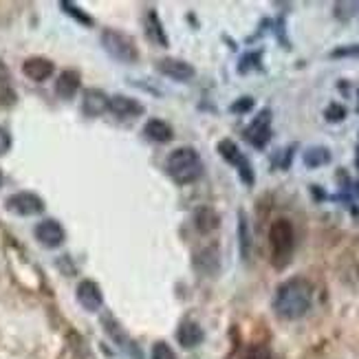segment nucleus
Wrapping results in <instances>:
<instances>
[{"label": "nucleus", "instance_id": "473e14b6", "mask_svg": "<svg viewBox=\"0 0 359 359\" xmlns=\"http://www.w3.org/2000/svg\"><path fill=\"white\" fill-rule=\"evenodd\" d=\"M357 192H359V183H357Z\"/></svg>", "mask_w": 359, "mask_h": 359}, {"label": "nucleus", "instance_id": "5701e85b", "mask_svg": "<svg viewBox=\"0 0 359 359\" xmlns=\"http://www.w3.org/2000/svg\"><path fill=\"white\" fill-rule=\"evenodd\" d=\"M15 104V90L11 82H0V106H13Z\"/></svg>", "mask_w": 359, "mask_h": 359}, {"label": "nucleus", "instance_id": "9d476101", "mask_svg": "<svg viewBox=\"0 0 359 359\" xmlns=\"http://www.w3.org/2000/svg\"><path fill=\"white\" fill-rule=\"evenodd\" d=\"M77 302H80L86 311H90V313L100 311L104 304V295H102L100 285L93 283V280H82V283L77 285Z\"/></svg>", "mask_w": 359, "mask_h": 359}, {"label": "nucleus", "instance_id": "c756f323", "mask_svg": "<svg viewBox=\"0 0 359 359\" xmlns=\"http://www.w3.org/2000/svg\"><path fill=\"white\" fill-rule=\"evenodd\" d=\"M258 60H260V53H249V55H245V57L241 60V67H238V71H241V73H247L249 69L254 67L252 62H258Z\"/></svg>", "mask_w": 359, "mask_h": 359}, {"label": "nucleus", "instance_id": "423d86ee", "mask_svg": "<svg viewBox=\"0 0 359 359\" xmlns=\"http://www.w3.org/2000/svg\"><path fill=\"white\" fill-rule=\"evenodd\" d=\"M245 139L258 150H262L269 144V139H271V111L269 108L260 111L258 117L249 123L247 130H245Z\"/></svg>", "mask_w": 359, "mask_h": 359}, {"label": "nucleus", "instance_id": "f3484780", "mask_svg": "<svg viewBox=\"0 0 359 359\" xmlns=\"http://www.w3.org/2000/svg\"><path fill=\"white\" fill-rule=\"evenodd\" d=\"M146 31H148V38H150L154 44L168 46V36H165L163 25H161V20H159V13H157V11H148V15H146Z\"/></svg>", "mask_w": 359, "mask_h": 359}, {"label": "nucleus", "instance_id": "a211bd4d", "mask_svg": "<svg viewBox=\"0 0 359 359\" xmlns=\"http://www.w3.org/2000/svg\"><path fill=\"white\" fill-rule=\"evenodd\" d=\"M194 223L201 233H210L218 227V214L212 208H198L194 214Z\"/></svg>", "mask_w": 359, "mask_h": 359}, {"label": "nucleus", "instance_id": "20e7f679", "mask_svg": "<svg viewBox=\"0 0 359 359\" xmlns=\"http://www.w3.org/2000/svg\"><path fill=\"white\" fill-rule=\"evenodd\" d=\"M102 44L106 53L123 62V65H133V62L139 60V51L135 46V40L126 34H121L117 29H106L102 34Z\"/></svg>", "mask_w": 359, "mask_h": 359}, {"label": "nucleus", "instance_id": "9b49d317", "mask_svg": "<svg viewBox=\"0 0 359 359\" xmlns=\"http://www.w3.org/2000/svg\"><path fill=\"white\" fill-rule=\"evenodd\" d=\"M108 104H111V97H108L104 90L86 88L82 95V113L86 117H100L108 111Z\"/></svg>", "mask_w": 359, "mask_h": 359}, {"label": "nucleus", "instance_id": "393cba45", "mask_svg": "<svg viewBox=\"0 0 359 359\" xmlns=\"http://www.w3.org/2000/svg\"><path fill=\"white\" fill-rule=\"evenodd\" d=\"M243 359H271V353L267 346L256 344V346H249L247 353L243 355Z\"/></svg>", "mask_w": 359, "mask_h": 359}, {"label": "nucleus", "instance_id": "2eb2a0df", "mask_svg": "<svg viewBox=\"0 0 359 359\" xmlns=\"http://www.w3.org/2000/svg\"><path fill=\"white\" fill-rule=\"evenodd\" d=\"M203 337H205V333H203V329L196 324V322H183L179 326V333H177V339H179V344L183 348H196Z\"/></svg>", "mask_w": 359, "mask_h": 359}, {"label": "nucleus", "instance_id": "c85d7f7f", "mask_svg": "<svg viewBox=\"0 0 359 359\" xmlns=\"http://www.w3.org/2000/svg\"><path fill=\"white\" fill-rule=\"evenodd\" d=\"M9 148H11V135H9L7 128L0 126V157H3V154H7Z\"/></svg>", "mask_w": 359, "mask_h": 359}, {"label": "nucleus", "instance_id": "412c9836", "mask_svg": "<svg viewBox=\"0 0 359 359\" xmlns=\"http://www.w3.org/2000/svg\"><path fill=\"white\" fill-rule=\"evenodd\" d=\"M201 262H205V267L201 269V273L210 276V267H208V264H212V269L218 271V252H216V247H208V249H203L201 254H196V258H194V267H198Z\"/></svg>", "mask_w": 359, "mask_h": 359}, {"label": "nucleus", "instance_id": "f8f14e48", "mask_svg": "<svg viewBox=\"0 0 359 359\" xmlns=\"http://www.w3.org/2000/svg\"><path fill=\"white\" fill-rule=\"evenodd\" d=\"M53 71H55L53 62L46 60V57H29V60H25V65H22V73L29 77L31 82L49 80V77L53 75Z\"/></svg>", "mask_w": 359, "mask_h": 359}, {"label": "nucleus", "instance_id": "f257e3e1", "mask_svg": "<svg viewBox=\"0 0 359 359\" xmlns=\"http://www.w3.org/2000/svg\"><path fill=\"white\" fill-rule=\"evenodd\" d=\"M313 302V287L304 278H291L276 291L273 311L283 320H300Z\"/></svg>", "mask_w": 359, "mask_h": 359}, {"label": "nucleus", "instance_id": "a878e982", "mask_svg": "<svg viewBox=\"0 0 359 359\" xmlns=\"http://www.w3.org/2000/svg\"><path fill=\"white\" fill-rule=\"evenodd\" d=\"M324 117L329 121H341L346 117V108L341 104H329V108L324 111Z\"/></svg>", "mask_w": 359, "mask_h": 359}, {"label": "nucleus", "instance_id": "dca6fc26", "mask_svg": "<svg viewBox=\"0 0 359 359\" xmlns=\"http://www.w3.org/2000/svg\"><path fill=\"white\" fill-rule=\"evenodd\" d=\"M144 135L154 144H165L172 139V128H170V123H165L163 119H150L144 126Z\"/></svg>", "mask_w": 359, "mask_h": 359}, {"label": "nucleus", "instance_id": "f03ea898", "mask_svg": "<svg viewBox=\"0 0 359 359\" xmlns=\"http://www.w3.org/2000/svg\"><path fill=\"white\" fill-rule=\"evenodd\" d=\"M165 170L175 183L187 185V183H194L196 179H201L203 161L194 148H177L175 152H170V157L165 161Z\"/></svg>", "mask_w": 359, "mask_h": 359}, {"label": "nucleus", "instance_id": "0eeeda50", "mask_svg": "<svg viewBox=\"0 0 359 359\" xmlns=\"http://www.w3.org/2000/svg\"><path fill=\"white\" fill-rule=\"evenodd\" d=\"M5 205L15 216H38L44 212V201L34 192H15L7 198Z\"/></svg>", "mask_w": 359, "mask_h": 359}, {"label": "nucleus", "instance_id": "ddd939ff", "mask_svg": "<svg viewBox=\"0 0 359 359\" xmlns=\"http://www.w3.org/2000/svg\"><path fill=\"white\" fill-rule=\"evenodd\" d=\"M108 111H111L115 117L130 119V117H137V115H144V106L139 104L137 100H133V97L115 95V97H111V104H108Z\"/></svg>", "mask_w": 359, "mask_h": 359}, {"label": "nucleus", "instance_id": "bb28decb", "mask_svg": "<svg viewBox=\"0 0 359 359\" xmlns=\"http://www.w3.org/2000/svg\"><path fill=\"white\" fill-rule=\"evenodd\" d=\"M254 108V100L252 97H241L238 102H233L231 106H229V111L231 113H236V115H245V113H249Z\"/></svg>", "mask_w": 359, "mask_h": 359}, {"label": "nucleus", "instance_id": "6e6552de", "mask_svg": "<svg viewBox=\"0 0 359 359\" xmlns=\"http://www.w3.org/2000/svg\"><path fill=\"white\" fill-rule=\"evenodd\" d=\"M65 227H62L55 218H46V221L36 225V238L42 247L46 249H55L65 243Z\"/></svg>", "mask_w": 359, "mask_h": 359}, {"label": "nucleus", "instance_id": "7c9ffc66", "mask_svg": "<svg viewBox=\"0 0 359 359\" xmlns=\"http://www.w3.org/2000/svg\"><path fill=\"white\" fill-rule=\"evenodd\" d=\"M0 82H11V75H9V69L3 60H0Z\"/></svg>", "mask_w": 359, "mask_h": 359}, {"label": "nucleus", "instance_id": "aec40b11", "mask_svg": "<svg viewBox=\"0 0 359 359\" xmlns=\"http://www.w3.org/2000/svg\"><path fill=\"white\" fill-rule=\"evenodd\" d=\"M329 161H331V152H329V148L318 146V148H309V150L304 152V165H306V168H320V165H326Z\"/></svg>", "mask_w": 359, "mask_h": 359}, {"label": "nucleus", "instance_id": "4be33fe9", "mask_svg": "<svg viewBox=\"0 0 359 359\" xmlns=\"http://www.w3.org/2000/svg\"><path fill=\"white\" fill-rule=\"evenodd\" d=\"M60 7H62V11H67L69 15H73V18H75L77 22H82V25H86V27L93 25V18H90V15H86L80 7L73 5V3H69V0H65V3H60Z\"/></svg>", "mask_w": 359, "mask_h": 359}, {"label": "nucleus", "instance_id": "7ed1b4c3", "mask_svg": "<svg viewBox=\"0 0 359 359\" xmlns=\"http://www.w3.org/2000/svg\"><path fill=\"white\" fill-rule=\"evenodd\" d=\"M269 243H271V262L276 269H285L291 262L293 249H295V231L287 218H278L269 229Z\"/></svg>", "mask_w": 359, "mask_h": 359}, {"label": "nucleus", "instance_id": "2f4dec72", "mask_svg": "<svg viewBox=\"0 0 359 359\" xmlns=\"http://www.w3.org/2000/svg\"><path fill=\"white\" fill-rule=\"evenodd\" d=\"M0 185H3V172H0Z\"/></svg>", "mask_w": 359, "mask_h": 359}, {"label": "nucleus", "instance_id": "4468645a", "mask_svg": "<svg viewBox=\"0 0 359 359\" xmlns=\"http://www.w3.org/2000/svg\"><path fill=\"white\" fill-rule=\"evenodd\" d=\"M80 73L77 71H62L57 75V82H55V93L57 97L62 100H73L75 93L80 90Z\"/></svg>", "mask_w": 359, "mask_h": 359}, {"label": "nucleus", "instance_id": "1a4fd4ad", "mask_svg": "<svg viewBox=\"0 0 359 359\" xmlns=\"http://www.w3.org/2000/svg\"><path fill=\"white\" fill-rule=\"evenodd\" d=\"M157 69L165 77H170V80H177V82H190L192 77L196 75L192 65H187V62L177 60V57H163V60H159Z\"/></svg>", "mask_w": 359, "mask_h": 359}, {"label": "nucleus", "instance_id": "cd10ccee", "mask_svg": "<svg viewBox=\"0 0 359 359\" xmlns=\"http://www.w3.org/2000/svg\"><path fill=\"white\" fill-rule=\"evenodd\" d=\"M359 55V44H353V46H341V49H335L331 53V57H355Z\"/></svg>", "mask_w": 359, "mask_h": 359}, {"label": "nucleus", "instance_id": "39448f33", "mask_svg": "<svg viewBox=\"0 0 359 359\" xmlns=\"http://www.w3.org/2000/svg\"><path fill=\"white\" fill-rule=\"evenodd\" d=\"M218 152H221V157L231 163L233 168L238 170V177L245 185H254V170H252V163L247 161V157L241 152V148L231 142V139H223V142H218Z\"/></svg>", "mask_w": 359, "mask_h": 359}, {"label": "nucleus", "instance_id": "6ab92c4d", "mask_svg": "<svg viewBox=\"0 0 359 359\" xmlns=\"http://www.w3.org/2000/svg\"><path fill=\"white\" fill-rule=\"evenodd\" d=\"M238 245H241V256L247 260L249 254H252V233H249L245 212H238Z\"/></svg>", "mask_w": 359, "mask_h": 359}, {"label": "nucleus", "instance_id": "b1692460", "mask_svg": "<svg viewBox=\"0 0 359 359\" xmlns=\"http://www.w3.org/2000/svg\"><path fill=\"white\" fill-rule=\"evenodd\" d=\"M152 359H177V355L165 341H159V344L152 346Z\"/></svg>", "mask_w": 359, "mask_h": 359}]
</instances>
